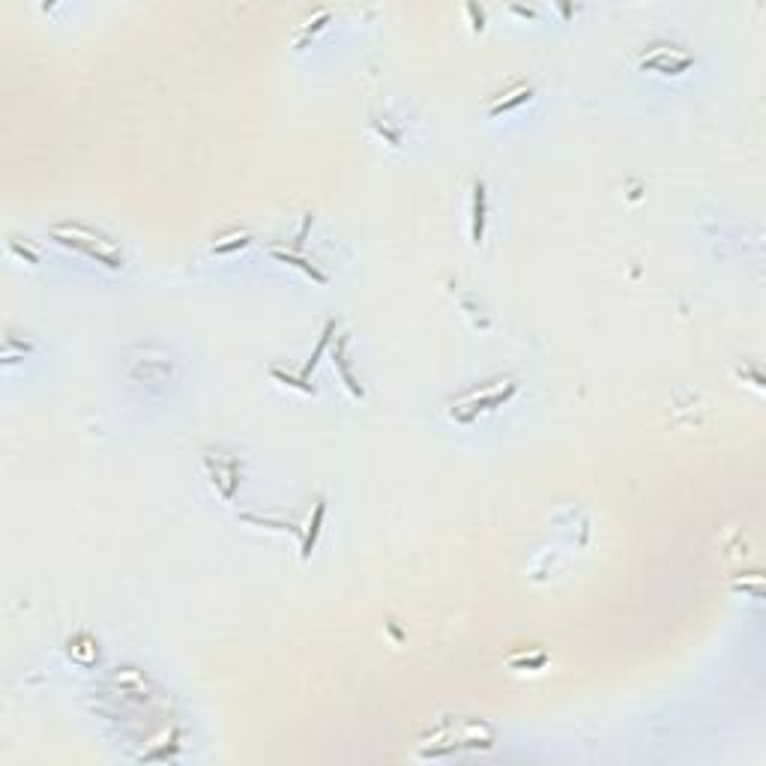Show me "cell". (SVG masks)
<instances>
[{
  "label": "cell",
  "mask_w": 766,
  "mask_h": 766,
  "mask_svg": "<svg viewBox=\"0 0 766 766\" xmlns=\"http://www.w3.org/2000/svg\"><path fill=\"white\" fill-rule=\"evenodd\" d=\"M54 240L66 249H75L78 255L96 261L99 267H108V270H120L123 267V249L117 240H111L108 234L90 228V225H78V222H63V225H54L51 228Z\"/></svg>",
  "instance_id": "obj_1"
},
{
  "label": "cell",
  "mask_w": 766,
  "mask_h": 766,
  "mask_svg": "<svg viewBox=\"0 0 766 766\" xmlns=\"http://www.w3.org/2000/svg\"><path fill=\"white\" fill-rule=\"evenodd\" d=\"M485 207H488L485 186L476 183V186H473V243H482V234H485Z\"/></svg>",
  "instance_id": "obj_2"
}]
</instances>
